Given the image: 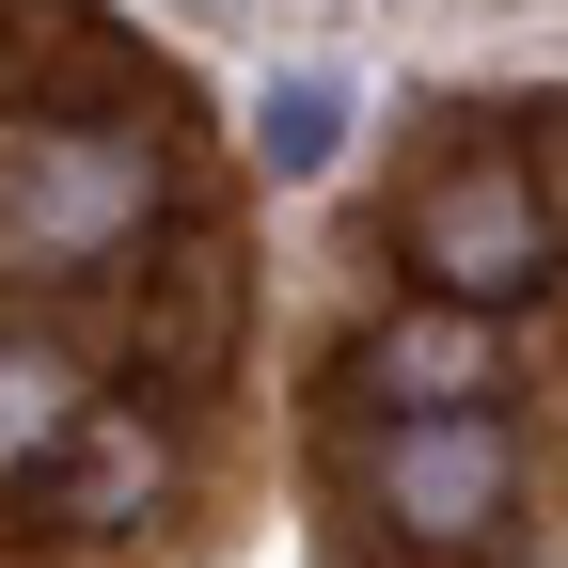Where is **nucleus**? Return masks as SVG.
<instances>
[{"label": "nucleus", "mask_w": 568, "mask_h": 568, "mask_svg": "<svg viewBox=\"0 0 568 568\" xmlns=\"http://www.w3.org/2000/svg\"><path fill=\"white\" fill-rule=\"evenodd\" d=\"M174 222V126L159 95L126 111H0V268H126Z\"/></svg>", "instance_id": "1"}, {"label": "nucleus", "mask_w": 568, "mask_h": 568, "mask_svg": "<svg viewBox=\"0 0 568 568\" xmlns=\"http://www.w3.org/2000/svg\"><path fill=\"white\" fill-rule=\"evenodd\" d=\"M395 268L426 301H474V316H521L537 284L568 268V190L537 142H443L410 190H395Z\"/></svg>", "instance_id": "2"}, {"label": "nucleus", "mask_w": 568, "mask_h": 568, "mask_svg": "<svg viewBox=\"0 0 568 568\" xmlns=\"http://www.w3.org/2000/svg\"><path fill=\"white\" fill-rule=\"evenodd\" d=\"M521 426L506 410H364L347 426V506H364L379 552H426V568H474L489 537L521 521Z\"/></svg>", "instance_id": "3"}, {"label": "nucleus", "mask_w": 568, "mask_h": 568, "mask_svg": "<svg viewBox=\"0 0 568 568\" xmlns=\"http://www.w3.org/2000/svg\"><path fill=\"white\" fill-rule=\"evenodd\" d=\"M347 410H506V316H474V301H410L347 332V364H332Z\"/></svg>", "instance_id": "4"}, {"label": "nucleus", "mask_w": 568, "mask_h": 568, "mask_svg": "<svg viewBox=\"0 0 568 568\" xmlns=\"http://www.w3.org/2000/svg\"><path fill=\"white\" fill-rule=\"evenodd\" d=\"M32 506H48V537H142L174 506V426L142 395H95L80 426H63V458L32 474Z\"/></svg>", "instance_id": "5"}, {"label": "nucleus", "mask_w": 568, "mask_h": 568, "mask_svg": "<svg viewBox=\"0 0 568 568\" xmlns=\"http://www.w3.org/2000/svg\"><path fill=\"white\" fill-rule=\"evenodd\" d=\"M126 364H142V395H205L237 364V253L222 237H174L126 284Z\"/></svg>", "instance_id": "6"}, {"label": "nucleus", "mask_w": 568, "mask_h": 568, "mask_svg": "<svg viewBox=\"0 0 568 568\" xmlns=\"http://www.w3.org/2000/svg\"><path fill=\"white\" fill-rule=\"evenodd\" d=\"M126 95H159L126 32H95L80 0H0V111H126Z\"/></svg>", "instance_id": "7"}, {"label": "nucleus", "mask_w": 568, "mask_h": 568, "mask_svg": "<svg viewBox=\"0 0 568 568\" xmlns=\"http://www.w3.org/2000/svg\"><path fill=\"white\" fill-rule=\"evenodd\" d=\"M80 410H95V364H80V347H63V332H0V506L63 458Z\"/></svg>", "instance_id": "8"}, {"label": "nucleus", "mask_w": 568, "mask_h": 568, "mask_svg": "<svg viewBox=\"0 0 568 568\" xmlns=\"http://www.w3.org/2000/svg\"><path fill=\"white\" fill-rule=\"evenodd\" d=\"M268 174H332V142H347V80H268Z\"/></svg>", "instance_id": "9"}]
</instances>
